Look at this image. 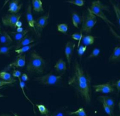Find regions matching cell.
Segmentation results:
<instances>
[{
    "instance_id": "obj_11",
    "label": "cell",
    "mask_w": 120,
    "mask_h": 116,
    "mask_svg": "<svg viewBox=\"0 0 120 116\" xmlns=\"http://www.w3.org/2000/svg\"><path fill=\"white\" fill-rule=\"evenodd\" d=\"M34 41L35 40H34V38H32V36H30L29 35H26L21 40H20L19 41H17V43L16 45V46L15 47V50L21 48V47H23L25 45H28L34 43Z\"/></svg>"
},
{
    "instance_id": "obj_18",
    "label": "cell",
    "mask_w": 120,
    "mask_h": 116,
    "mask_svg": "<svg viewBox=\"0 0 120 116\" xmlns=\"http://www.w3.org/2000/svg\"><path fill=\"white\" fill-rule=\"evenodd\" d=\"M29 32V30H25L22 32H10V33L12 36V38L16 41H19L21 40L25 36L28 34Z\"/></svg>"
},
{
    "instance_id": "obj_45",
    "label": "cell",
    "mask_w": 120,
    "mask_h": 116,
    "mask_svg": "<svg viewBox=\"0 0 120 116\" xmlns=\"http://www.w3.org/2000/svg\"><path fill=\"white\" fill-rule=\"evenodd\" d=\"M0 116H9L8 114H2V115H0Z\"/></svg>"
},
{
    "instance_id": "obj_41",
    "label": "cell",
    "mask_w": 120,
    "mask_h": 116,
    "mask_svg": "<svg viewBox=\"0 0 120 116\" xmlns=\"http://www.w3.org/2000/svg\"><path fill=\"white\" fill-rule=\"evenodd\" d=\"M114 85V86H115L116 87V88L117 89V91H118V93L120 91V80H119L118 81H117L115 83H114L113 84Z\"/></svg>"
},
{
    "instance_id": "obj_31",
    "label": "cell",
    "mask_w": 120,
    "mask_h": 116,
    "mask_svg": "<svg viewBox=\"0 0 120 116\" xmlns=\"http://www.w3.org/2000/svg\"><path fill=\"white\" fill-rule=\"evenodd\" d=\"M66 2L76 5L78 6H83L84 5V0H68L66 1Z\"/></svg>"
},
{
    "instance_id": "obj_22",
    "label": "cell",
    "mask_w": 120,
    "mask_h": 116,
    "mask_svg": "<svg viewBox=\"0 0 120 116\" xmlns=\"http://www.w3.org/2000/svg\"><path fill=\"white\" fill-rule=\"evenodd\" d=\"M37 43H31V44L28 45H25L23 47H21V48H19V49H17L15 50V52L16 53L19 54H21L24 53V52H26L29 51L30 49H32L33 47H34L35 45H37Z\"/></svg>"
},
{
    "instance_id": "obj_48",
    "label": "cell",
    "mask_w": 120,
    "mask_h": 116,
    "mask_svg": "<svg viewBox=\"0 0 120 116\" xmlns=\"http://www.w3.org/2000/svg\"><path fill=\"white\" fill-rule=\"evenodd\" d=\"M119 108H120V102L119 103Z\"/></svg>"
},
{
    "instance_id": "obj_17",
    "label": "cell",
    "mask_w": 120,
    "mask_h": 116,
    "mask_svg": "<svg viewBox=\"0 0 120 116\" xmlns=\"http://www.w3.org/2000/svg\"><path fill=\"white\" fill-rule=\"evenodd\" d=\"M32 8L34 12H41L44 11L41 0H32Z\"/></svg>"
},
{
    "instance_id": "obj_20",
    "label": "cell",
    "mask_w": 120,
    "mask_h": 116,
    "mask_svg": "<svg viewBox=\"0 0 120 116\" xmlns=\"http://www.w3.org/2000/svg\"><path fill=\"white\" fill-rule=\"evenodd\" d=\"M82 17L76 12H74L72 14V22L74 26L76 28H78L79 25L82 23Z\"/></svg>"
},
{
    "instance_id": "obj_16",
    "label": "cell",
    "mask_w": 120,
    "mask_h": 116,
    "mask_svg": "<svg viewBox=\"0 0 120 116\" xmlns=\"http://www.w3.org/2000/svg\"><path fill=\"white\" fill-rule=\"evenodd\" d=\"M0 43L5 45H9L12 43V39L6 31H3L0 36Z\"/></svg>"
},
{
    "instance_id": "obj_21",
    "label": "cell",
    "mask_w": 120,
    "mask_h": 116,
    "mask_svg": "<svg viewBox=\"0 0 120 116\" xmlns=\"http://www.w3.org/2000/svg\"><path fill=\"white\" fill-rule=\"evenodd\" d=\"M19 79V85H20V87H21V89L22 90V91H23V95H24V96L26 98V99L28 100V101L32 104V107H33V111H34V113L35 114L36 113H35V105L34 104V103L29 99L28 96H26V93H25V90H24V88H25V86H26V84H25V82H23V80L21 79V77L20 78H18Z\"/></svg>"
},
{
    "instance_id": "obj_7",
    "label": "cell",
    "mask_w": 120,
    "mask_h": 116,
    "mask_svg": "<svg viewBox=\"0 0 120 116\" xmlns=\"http://www.w3.org/2000/svg\"><path fill=\"white\" fill-rule=\"evenodd\" d=\"M21 17V14H10L2 17V23L5 26H9L12 28H16V23Z\"/></svg>"
},
{
    "instance_id": "obj_6",
    "label": "cell",
    "mask_w": 120,
    "mask_h": 116,
    "mask_svg": "<svg viewBox=\"0 0 120 116\" xmlns=\"http://www.w3.org/2000/svg\"><path fill=\"white\" fill-rule=\"evenodd\" d=\"M49 18V11L47 13L46 15L40 17L35 20V32L38 37L41 36V32L46 27V26L48 24V19Z\"/></svg>"
},
{
    "instance_id": "obj_2",
    "label": "cell",
    "mask_w": 120,
    "mask_h": 116,
    "mask_svg": "<svg viewBox=\"0 0 120 116\" xmlns=\"http://www.w3.org/2000/svg\"><path fill=\"white\" fill-rule=\"evenodd\" d=\"M45 67V60L36 52H32L30 54L26 69L30 73H43Z\"/></svg>"
},
{
    "instance_id": "obj_26",
    "label": "cell",
    "mask_w": 120,
    "mask_h": 116,
    "mask_svg": "<svg viewBox=\"0 0 120 116\" xmlns=\"http://www.w3.org/2000/svg\"><path fill=\"white\" fill-rule=\"evenodd\" d=\"M111 4H112V6L113 8V10L115 11V15L117 17V21H118V23L120 26V6L117 4H115V3H113L111 1Z\"/></svg>"
},
{
    "instance_id": "obj_15",
    "label": "cell",
    "mask_w": 120,
    "mask_h": 116,
    "mask_svg": "<svg viewBox=\"0 0 120 116\" xmlns=\"http://www.w3.org/2000/svg\"><path fill=\"white\" fill-rule=\"evenodd\" d=\"M109 61L113 62H120V46H116L109 58Z\"/></svg>"
},
{
    "instance_id": "obj_32",
    "label": "cell",
    "mask_w": 120,
    "mask_h": 116,
    "mask_svg": "<svg viewBox=\"0 0 120 116\" xmlns=\"http://www.w3.org/2000/svg\"><path fill=\"white\" fill-rule=\"evenodd\" d=\"M100 53V50L98 49V48H95L92 51L91 54L88 56V59H90V58H95V57H98V55Z\"/></svg>"
},
{
    "instance_id": "obj_33",
    "label": "cell",
    "mask_w": 120,
    "mask_h": 116,
    "mask_svg": "<svg viewBox=\"0 0 120 116\" xmlns=\"http://www.w3.org/2000/svg\"><path fill=\"white\" fill-rule=\"evenodd\" d=\"M103 104V108L105 111V112L106 113V114L109 116H113V111L111 110V108L109 106H107L105 103H102Z\"/></svg>"
},
{
    "instance_id": "obj_10",
    "label": "cell",
    "mask_w": 120,
    "mask_h": 116,
    "mask_svg": "<svg viewBox=\"0 0 120 116\" xmlns=\"http://www.w3.org/2000/svg\"><path fill=\"white\" fill-rule=\"evenodd\" d=\"M75 43H74L72 41H67V43L65 45V54L67 62L69 63V65L70 67V64H71V58L73 56V53H74V48H75Z\"/></svg>"
},
{
    "instance_id": "obj_34",
    "label": "cell",
    "mask_w": 120,
    "mask_h": 116,
    "mask_svg": "<svg viewBox=\"0 0 120 116\" xmlns=\"http://www.w3.org/2000/svg\"><path fill=\"white\" fill-rule=\"evenodd\" d=\"M52 116H65L64 108H60V109H58V110L55 111L53 113Z\"/></svg>"
},
{
    "instance_id": "obj_5",
    "label": "cell",
    "mask_w": 120,
    "mask_h": 116,
    "mask_svg": "<svg viewBox=\"0 0 120 116\" xmlns=\"http://www.w3.org/2000/svg\"><path fill=\"white\" fill-rule=\"evenodd\" d=\"M61 79H62V75L56 76L49 73L46 75L37 77L34 79V80L43 85L49 86V85H55L56 84H58L61 80Z\"/></svg>"
},
{
    "instance_id": "obj_23",
    "label": "cell",
    "mask_w": 120,
    "mask_h": 116,
    "mask_svg": "<svg viewBox=\"0 0 120 116\" xmlns=\"http://www.w3.org/2000/svg\"><path fill=\"white\" fill-rule=\"evenodd\" d=\"M69 116H87L84 108H80L75 111H67L66 112Z\"/></svg>"
},
{
    "instance_id": "obj_3",
    "label": "cell",
    "mask_w": 120,
    "mask_h": 116,
    "mask_svg": "<svg viewBox=\"0 0 120 116\" xmlns=\"http://www.w3.org/2000/svg\"><path fill=\"white\" fill-rule=\"evenodd\" d=\"M88 10H90L96 17H98L100 19H102L107 25L115 26V24L106 17L105 14L104 13V10L109 11V8L107 6L102 4L100 0L93 1L91 4V6L90 8H88Z\"/></svg>"
},
{
    "instance_id": "obj_27",
    "label": "cell",
    "mask_w": 120,
    "mask_h": 116,
    "mask_svg": "<svg viewBox=\"0 0 120 116\" xmlns=\"http://www.w3.org/2000/svg\"><path fill=\"white\" fill-rule=\"evenodd\" d=\"M15 46L12 45V46H4L0 47V54H4L6 56H9L10 50L15 47Z\"/></svg>"
},
{
    "instance_id": "obj_38",
    "label": "cell",
    "mask_w": 120,
    "mask_h": 116,
    "mask_svg": "<svg viewBox=\"0 0 120 116\" xmlns=\"http://www.w3.org/2000/svg\"><path fill=\"white\" fill-rule=\"evenodd\" d=\"M19 1H20V0H12L9 4V8H13L14 6L18 5Z\"/></svg>"
},
{
    "instance_id": "obj_43",
    "label": "cell",
    "mask_w": 120,
    "mask_h": 116,
    "mask_svg": "<svg viewBox=\"0 0 120 116\" xmlns=\"http://www.w3.org/2000/svg\"><path fill=\"white\" fill-rule=\"evenodd\" d=\"M22 26V23L21 21H17V23H16V27H21Z\"/></svg>"
},
{
    "instance_id": "obj_40",
    "label": "cell",
    "mask_w": 120,
    "mask_h": 116,
    "mask_svg": "<svg viewBox=\"0 0 120 116\" xmlns=\"http://www.w3.org/2000/svg\"><path fill=\"white\" fill-rule=\"evenodd\" d=\"M21 79L23 80V82H26V81H28V80H29V78H28V76L27 74H26V73H23V74L21 75Z\"/></svg>"
},
{
    "instance_id": "obj_12",
    "label": "cell",
    "mask_w": 120,
    "mask_h": 116,
    "mask_svg": "<svg viewBox=\"0 0 120 116\" xmlns=\"http://www.w3.org/2000/svg\"><path fill=\"white\" fill-rule=\"evenodd\" d=\"M26 19L28 21V25L29 26L32 28L34 29V30H35V20L33 18V15L32 13V8H31V5L29 3L27 7V10H26Z\"/></svg>"
},
{
    "instance_id": "obj_1",
    "label": "cell",
    "mask_w": 120,
    "mask_h": 116,
    "mask_svg": "<svg viewBox=\"0 0 120 116\" xmlns=\"http://www.w3.org/2000/svg\"><path fill=\"white\" fill-rule=\"evenodd\" d=\"M68 84L75 89V91L84 100L86 103L89 104L91 102V79L84 71L83 69L77 61H75L74 64V74L69 78Z\"/></svg>"
},
{
    "instance_id": "obj_8",
    "label": "cell",
    "mask_w": 120,
    "mask_h": 116,
    "mask_svg": "<svg viewBox=\"0 0 120 116\" xmlns=\"http://www.w3.org/2000/svg\"><path fill=\"white\" fill-rule=\"evenodd\" d=\"M93 88H94L95 92L102 93H111L115 91L114 85L112 84L111 82H108L106 83L101 85H93Z\"/></svg>"
},
{
    "instance_id": "obj_49",
    "label": "cell",
    "mask_w": 120,
    "mask_h": 116,
    "mask_svg": "<svg viewBox=\"0 0 120 116\" xmlns=\"http://www.w3.org/2000/svg\"><path fill=\"white\" fill-rule=\"evenodd\" d=\"M0 28H1V25H0ZM0 35H1V32H0Z\"/></svg>"
},
{
    "instance_id": "obj_14",
    "label": "cell",
    "mask_w": 120,
    "mask_h": 116,
    "mask_svg": "<svg viewBox=\"0 0 120 116\" xmlns=\"http://www.w3.org/2000/svg\"><path fill=\"white\" fill-rule=\"evenodd\" d=\"M54 69L57 72L60 73L61 75L64 74L67 70V65L65 61L62 58H60L54 65Z\"/></svg>"
},
{
    "instance_id": "obj_44",
    "label": "cell",
    "mask_w": 120,
    "mask_h": 116,
    "mask_svg": "<svg viewBox=\"0 0 120 116\" xmlns=\"http://www.w3.org/2000/svg\"><path fill=\"white\" fill-rule=\"evenodd\" d=\"M9 1L10 0H5V1H4V5H3V6H2V8H4V7H5V6L9 2Z\"/></svg>"
},
{
    "instance_id": "obj_47",
    "label": "cell",
    "mask_w": 120,
    "mask_h": 116,
    "mask_svg": "<svg viewBox=\"0 0 120 116\" xmlns=\"http://www.w3.org/2000/svg\"><path fill=\"white\" fill-rule=\"evenodd\" d=\"M13 115H14V116H19L17 114H16V113H13Z\"/></svg>"
},
{
    "instance_id": "obj_37",
    "label": "cell",
    "mask_w": 120,
    "mask_h": 116,
    "mask_svg": "<svg viewBox=\"0 0 120 116\" xmlns=\"http://www.w3.org/2000/svg\"><path fill=\"white\" fill-rule=\"evenodd\" d=\"M21 75V72L17 70H14L12 71V76L15 78H20Z\"/></svg>"
},
{
    "instance_id": "obj_25",
    "label": "cell",
    "mask_w": 120,
    "mask_h": 116,
    "mask_svg": "<svg viewBox=\"0 0 120 116\" xmlns=\"http://www.w3.org/2000/svg\"><path fill=\"white\" fill-rule=\"evenodd\" d=\"M36 106L38 108V111L40 112V113L41 115L45 116H49V111L45 105H43V104H37Z\"/></svg>"
},
{
    "instance_id": "obj_19",
    "label": "cell",
    "mask_w": 120,
    "mask_h": 116,
    "mask_svg": "<svg viewBox=\"0 0 120 116\" xmlns=\"http://www.w3.org/2000/svg\"><path fill=\"white\" fill-rule=\"evenodd\" d=\"M0 78L3 80H5V81L11 82L12 83H14L16 82V80L12 76V75L10 73L5 71L0 72Z\"/></svg>"
},
{
    "instance_id": "obj_29",
    "label": "cell",
    "mask_w": 120,
    "mask_h": 116,
    "mask_svg": "<svg viewBox=\"0 0 120 116\" xmlns=\"http://www.w3.org/2000/svg\"><path fill=\"white\" fill-rule=\"evenodd\" d=\"M57 30L58 32L66 34L67 30H68V25L66 23H60V24H58L57 25Z\"/></svg>"
},
{
    "instance_id": "obj_46",
    "label": "cell",
    "mask_w": 120,
    "mask_h": 116,
    "mask_svg": "<svg viewBox=\"0 0 120 116\" xmlns=\"http://www.w3.org/2000/svg\"><path fill=\"white\" fill-rule=\"evenodd\" d=\"M3 97H5L4 95H2L1 93H0V98H3Z\"/></svg>"
},
{
    "instance_id": "obj_30",
    "label": "cell",
    "mask_w": 120,
    "mask_h": 116,
    "mask_svg": "<svg viewBox=\"0 0 120 116\" xmlns=\"http://www.w3.org/2000/svg\"><path fill=\"white\" fill-rule=\"evenodd\" d=\"M22 6H23V4H18V5H17V6H14L13 8H8V11L10 12H11V13H12V14H17L19 12V10H20Z\"/></svg>"
},
{
    "instance_id": "obj_35",
    "label": "cell",
    "mask_w": 120,
    "mask_h": 116,
    "mask_svg": "<svg viewBox=\"0 0 120 116\" xmlns=\"http://www.w3.org/2000/svg\"><path fill=\"white\" fill-rule=\"evenodd\" d=\"M87 48V45H84V46H80L78 48V53L79 56H82L85 52Z\"/></svg>"
},
{
    "instance_id": "obj_9",
    "label": "cell",
    "mask_w": 120,
    "mask_h": 116,
    "mask_svg": "<svg viewBox=\"0 0 120 116\" xmlns=\"http://www.w3.org/2000/svg\"><path fill=\"white\" fill-rule=\"evenodd\" d=\"M25 65H26V55L21 54L17 56L16 60L14 62L10 63L4 69V71L9 70L12 67L15 68V67H23Z\"/></svg>"
},
{
    "instance_id": "obj_4",
    "label": "cell",
    "mask_w": 120,
    "mask_h": 116,
    "mask_svg": "<svg viewBox=\"0 0 120 116\" xmlns=\"http://www.w3.org/2000/svg\"><path fill=\"white\" fill-rule=\"evenodd\" d=\"M82 25L81 32L85 34H91L93 27L97 23V18L92 12L87 9V12H84L82 15Z\"/></svg>"
},
{
    "instance_id": "obj_28",
    "label": "cell",
    "mask_w": 120,
    "mask_h": 116,
    "mask_svg": "<svg viewBox=\"0 0 120 116\" xmlns=\"http://www.w3.org/2000/svg\"><path fill=\"white\" fill-rule=\"evenodd\" d=\"M82 36H83V35H82V32L80 31V33L78 32H76V33H74L71 35V38L74 39L75 41H78V48L80 47V41H82Z\"/></svg>"
},
{
    "instance_id": "obj_39",
    "label": "cell",
    "mask_w": 120,
    "mask_h": 116,
    "mask_svg": "<svg viewBox=\"0 0 120 116\" xmlns=\"http://www.w3.org/2000/svg\"><path fill=\"white\" fill-rule=\"evenodd\" d=\"M10 84H12L11 82H8V81H5V80H3L2 79L0 78V89L5 86V85H10Z\"/></svg>"
},
{
    "instance_id": "obj_24",
    "label": "cell",
    "mask_w": 120,
    "mask_h": 116,
    "mask_svg": "<svg viewBox=\"0 0 120 116\" xmlns=\"http://www.w3.org/2000/svg\"><path fill=\"white\" fill-rule=\"evenodd\" d=\"M82 43L85 45H90L93 44L95 41V36L92 35H86L82 36Z\"/></svg>"
},
{
    "instance_id": "obj_42",
    "label": "cell",
    "mask_w": 120,
    "mask_h": 116,
    "mask_svg": "<svg viewBox=\"0 0 120 116\" xmlns=\"http://www.w3.org/2000/svg\"><path fill=\"white\" fill-rule=\"evenodd\" d=\"M23 28L22 27H17V32H22L23 31Z\"/></svg>"
},
{
    "instance_id": "obj_36",
    "label": "cell",
    "mask_w": 120,
    "mask_h": 116,
    "mask_svg": "<svg viewBox=\"0 0 120 116\" xmlns=\"http://www.w3.org/2000/svg\"><path fill=\"white\" fill-rule=\"evenodd\" d=\"M108 26H109V30H110V32H111V33H112V35L114 36L120 42V36L114 30V29L111 27V26H110V25H108Z\"/></svg>"
},
{
    "instance_id": "obj_13",
    "label": "cell",
    "mask_w": 120,
    "mask_h": 116,
    "mask_svg": "<svg viewBox=\"0 0 120 116\" xmlns=\"http://www.w3.org/2000/svg\"><path fill=\"white\" fill-rule=\"evenodd\" d=\"M98 100L102 102V103H105L107 106H109L111 108L112 111H114L115 104L114 99L112 98L107 96H100L98 97Z\"/></svg>"
}]
</instances>
